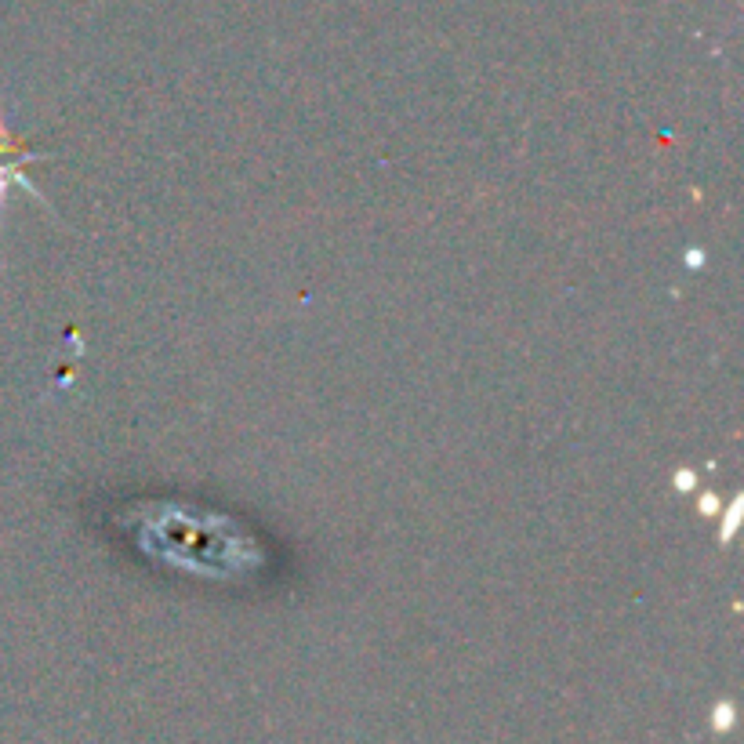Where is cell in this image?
Instances as JSON below:
<instances>
[{"mask_svg": "<svg viewBox=\"0 0 744 744\" xmlns=\"http://www.w3.org/2000/svg\"><path fill=\"white\" fill-rule=\"evenodd\" d=\"M719 520H722V523H719V541L730 545L734 534L741 530V520H744V497H741V494L730 501V505H726V512H719Z\"/></svg>", "mask_w": 744, "mask_h": 744, "instance_id": "7a4b0ae2", "label": "cell"}, {"mask_svg": "<svg viewBox=\"0 0 744 744\" xmlns=\"http://www.w3.org/2000/svg\"><path fill=\"white\" fill-rule=\"evenodd\" d=\"M33 160H47V153L19 149V145H15V138L8 135L4 113H0V207H4L8 189H11V185H19V189H26V192H29V197H33L40 207H47V211H51V204L44 200V192H40V189H37V185L22 174V167H26V164H33Z\"/></svg>", "mask_w": 744, "mask_h": 744, "instance_id": "6da1fadb", "label": "cell"}, {"mask_svg": "<svg viewBox=\"0 0 744 744\" xmlns=\"http://www.w3.org/2000/svg\"><path fill=\"white\" fill-rule=\"evenodd\" d=\"M672 487L679 494H693V490H697V472H693V468H675V472H672Z\"/></svg>", "mask_w": 744, "mask_h": 744, "instance_id": "277c9868", "label": "cell"}, {"mask_svg": "<svg viewBox=\"0 0 744 744\" xmlns=\"http://www.w3.org/2000/svg\"><path fill=\"white\" fill-rule=\"evenodd\" d=\"M704 258H708V254H704L701 247H690V251L683 254V265H686V269H701V265H704Z\"/></svg>", "mask_w": 744, "mask_h": 744, "instance_id": "5b68a950", "label": "cell"}, {"mask_svg": "<svg viewBox=\"0 0 744 744\" xmlns=\"http://www.w3.org/2000/svg\"><path fill=\"white\" fill-rule=\"evenodd\" d=\"M697 512L704 515V520H719V512H722L719 494H716V490H701V494H697Z\"/></svg>", "mask_w": 744, "mask_h": 744, "instance_id": "3957f363", "label": "cell"}]
</instances>
